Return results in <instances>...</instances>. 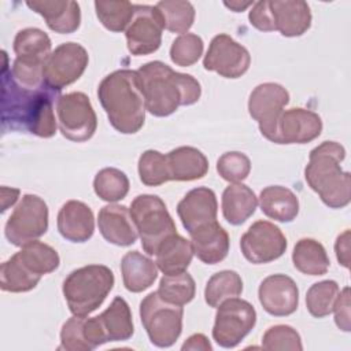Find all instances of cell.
I'll return each instance as SVG.
<instances>
[{
    "instance_id": "cell-1",
    "label": "cell",
    "mask_w": 351,
    "mask_h": 351,
    "mask_svg": "<svg viewBox=\"0 0 351 351\" xmlns=\"http://www.w3.org/2000/svg\"><path fill=\"white\" fill-rule=\"evenodd\" d=\"M1 69V128L3 130L27 132L38 137L49 138L56 133V119L53 104H56L60 90L49 88L47 84L38 88H27L18 84L10 74L7 53Z\"/></svg>"
},
{
    "instance_id": "cell-2",
    "label": "cell",
    "mask_w": 351,
    "mask_h": 351,
    "mask_svg": "<svg viewBox=\"0 0 351 351\" xmlns=\"http://www.w3.org/2000/svg\"><path fill=\"white\" fill-rule=\"evenodd\" d=\"M137 74L145 108L155 117H169L180 106H192L200 99L202 88L195 77L174 71L160 60L143 64Z\"/></svg>"
},
{
    "instance_id": "cell-3",
    "label": "cell",
    "mask_w": 351,
    "mask_h": 351,
    "mask_svg": "<svg viewBox=\"0 0 351 351\" xmlns=\"http://www.w3.org/2000/svg\"><path fill=\"white\" fill-rule=\"evenodd\" d=\"M97 97L115 130L133 134L143 128L147 108L137 70L122 69L106 75Z\"/></svg>"
},
{
    "instance_id": "cell-4",
    "label": "cell",
    "mask_w": 351,
    "mask_h": 351,
    "mask_svg": "<svg viewBox=\"0 0 351 351\" xmlns=\"http://www.w3.org/2000/svg\"><path fill=\"white\" fill-rule=\"evenodd\" d=\"M346 158V149L336 141H324L313 148L304 169L308 186L330 208H343L351 197V176L343 171L340 163Z\"/></svg>"
},
{
    "instance_id": "cell-5",
    "label": "cell",
    "mask_w": 351,
    "mask_h": 351,
    "mask_svg": "<svg viewBox=\"0 0 351 351\" xmlns=\"http://www.w3.org/2000/svg\"><path fill=\"white\" fill-rule=\"evenodd\" d=\"M114 274L104 265H88L73 270L63 281V296L73 315L93 313L114 287Z\"/></svg>"
},
{
    "instance_id": "cell-6",
    "label": "cell",
    "mask_w": 351,
    "mask_h": 351,
    "mask_svg": "<svg viewBox=\"0 0 351 351\" xmlns=\"http://www.w3.org/2000/svg\"><path fill=\"white\" fill-rule=\"evenodd\" d=\"M51 38L37 27H26L16 33L14 38V52L16 55L10 74L27 88L43 86V70L51 55Z\"/></svg>"
},
{
    "instance_id": "cell-7",
    "label": "cell",
    "mask_w": 351,
    "mask_h": 351,
    "mask_svg": "<svg viewBox=\"0 0 351 351\" xmlns=\"http://www.w3.org/2000/svg\"><path fill=\"white\" fill-rule=\"evenodd\" d=\"M129 210L143 250L148 255H155L159 244L177 233L176 223L165 202L156 195H138L132 202Z\"/></svg>"
},
{
    "instance_id": "cell-8",
    "label": "cell",
    "mask_w": 351,
    "mask_h": 351,
    "mask_svg": "<svg viewBox=\"0 0 351 351\" xmlns=\"http://www.w3.org/2000/svg\"><path fill=\"white\" fill-rule=\"evenodd\" d=\"M182 306L163 300L158 292L148 293L140 303L141 324L149 341L160 348H167L178 340L182 332Z\"/></svg>"
},
{
    "instance_id": "cell-9",
    "label": "cell",
    "mask_w": 351,
    "mask_h": 351,
    "mask_svg": "<svg viewBox=\"0 0 351 351\" xmlns=\"http://www.w3.org/2000/svg\"><path fill=\"white\" fill-rule=\"evenodd\" d=\"M48 229V206L37 195H23L4 226L5 239L16 247L38 240Z\"/></svg>"
},
{
    "instance_id": "cell-10",
    "label": "cell",
    "mask_w": 351,
    "mask_h": 351,
    "mask_svg": "<svg viewBox=\"0 0 351 351\" xmlns=\"http://www.w3.org/2000/svg\"><path fill=\"white\" fill-rule=\"evenodd\" d=\"M217 308L213 339L219 347L233 348L254 329L256 311L250 302L237 296L223 300Z\"/></svg>"
},
{
    "instance_id": "cell-11",
    "label": "cell",
    "mask_w": 351,
    "mask_h": 351,
    "mask_svg": "<svg viewBox=\"0 0 351 351\" xmlns=\"http://www.w3.org/2000/svg\"><path fill=\"white\" fill-rule=\"evenodd\" d=\"M56 115L59 130L67 140L82 143L96 132V112L89 97L82 92L60 95L56 101Z\"/></svg>"
},
{
    "instance_id": "cell-12",
    "label": "cell",
    "mask_w": 351,
    "mask_h": 351,
    "mask_svg": "<svg viewBox=\"0 0 351 351\" xmlns=\"http://www.w3.org/2000/svg\"><path fill=\"white\" fill-rule=\"evenodd\" d=\"M288 103V90L276 82L261 84L250 93L248 112L258 122L262 136L271 143H274L277 123Z\"/></svg>"
},
{
    "instance_id": "cell-13",
    "label": "cell",
    "mask_w": 351,
    "mask_h": 351,
    "mask_svg": "<svg viewBox=\"0 0 351 351\" xmlns=\"http://www.w3.org/2000/svg\"><path fill=\"white\" fill-rule=\"evenodd\" d=\"M88 62V52L81 44L63 43L51 52L44 64V82L52 89L62 90L84 74Z\"/></svg>"
},
{
    "instance_id": "cell-14",
    "label": "cell",
    "mask_w": 351,
    "mask_h": 351,
    "mask_svg": "<svg viewBox=\"0 0 351 351\" xmlns=\"http://www.w3.org/2000/svg\"><path fill=\"white\" fill-rule=\"evenodd\" d=\"M244 258L255 265L269 263L284 255L287 239L281 229L269 221H256L240 239Z\"/></svg>"
},
{
    "instance_id": "cell-15",
    "label": "cell",
    "mask_w": 351,
    "mask_h": 351,
    "mask_svg": "<svg viewBox=\"0 0 351 351\" xmlns=\"http://www.w3.org/2000/svg\"><path fill=\"white\" fill-rule=\"evenodd\" d=\"M163 29L162 16L155 5L136 4L134 15L125 30L129 52L134 56H141L158 51Z\"/></svg>"
},
{
    "instance_id": "cell-16",
    "label": "cell",
    "mask_w": 351,
    "mask_h": 351,
    "mask_svg": "<svg viewBox=\"0 0 351 351\" xmlns=\"http://www.w3.org/2000/svg\"><path fill=\"white\" fill-rule=\"evenodd\" d=\"M251 56L245 47L228 34H217L203 59V67L225 78H239L248 70Z\"/></svg>"
},
{
    "instance_id": "cell-17",
    "label": "cell",
    "mask_w": 351,
    "mask_h": 351,
    "mask_svg": "<svg viewBox=\"0 0 351 351\" xmlns=\"http://www.w3.org/2000/svg\"><path fill=\"white\" fill-rule=\"evenodd\" d=\"M258 298L263 310L274 317L291 315L299 306L298 285L285 274L266 277L259 285Z\"/></svg>"
},
{
    "instance_id": "cell-18",
    "label": "cell",
    "mask_w": 351,
    "mask_h": 351,
    "mask_svg": "<svg viewBox=\"0 0 351 351\" xmlns=\"http://www.w3.org/2000/svg\"><path fill=\"white\" fill-rule=\"evenodd\" d=\"M322 132L321 117L306 108H291L282 112L277 123L276 144H306Z\"/></svg>"
},
{
    "instance_id": "cell-19",
    "label": "cell",
    "mask_w": 351,
    "mask_h": 351,
    "mask_svg": "<svg viewBox=\"0 0 351 351\" xmlns=\"http://www.w3.org/2000/svg\"><path fill=\"white\" fill-rule=\"evenodd\" d=\"M217 213V196L206 186L191 189L177 204V214L189 234L203 225L215 222Z\"/></svg>"
},
{
    "instance_id": "cell-20",
    "label": "cell",
    "mask_w": 351,
    "mask_h": 351,
    "mask_svg": "<svg viewBox=\"0 0 351 351\" xmlns=\"http://www.w3.org/2000/svg\"><path fill=\"white\" fill-rule=\"evenodd\" d=\"M97 226L101 236L118 247L132 245L138 237L130 210L126 206L107 204L101 207L97 215Z\"/></svg>"
},
{
    "instance_id": "cell-21",
    "label": "cell",
    "mask_w": 351,
    "mask_h": 351,
    "mask_svg": "<svg viewBox=\"0 0 351 351\" xmlns=\"http://www.w3.org/2000/svg\"><path fill=\"white\" fill-rule=\"evenodd\" d=\"M58 230L71 243H85L95 232V217L88 204L80 200L66 202L58 213Z\"/></svg>"
},
{
    "instance_id": "cell-22",
    "label": "cell",
    "mask_w": 351,
    "mask_h": 351,
    "mask_svg": "<svg viewBox=\"0 0 351 351\" xmlns=\"http://www.w3.org/2000/svg\"><path fill=\"white\" fill-rule=\"evenodd\" d=\"M93 318L101 344L108 341H125L134 333L130 307L121 296L114 298L111 304L100 315Z\"/></svg>"
},
{
    "instance_id": "cell-23",
    "label": "cell",
    "mask_w": 351,
    "mask_h": 351,
    "mask_svg": "<svg viewBox=\"0 0 351 351\" xmlns=\"http://www.w3.org/2000/svg\"><path fill=\"white\" fill-rule=\"evenodd\" d=\"M26 5L40 14L47 26L55 33L70 34L80 27L81 10L77 1L71 0H33Z\"/></svg>"
},
{
    "instance_id": "cell-24",
    "label": "cell",
    "mask_w": 351,
    "mask_h": 351,
    "mask_svg": "<svg viewBox=\"0 0 351 351\" xmlns=\"http://www.w3.org/2000/svg\"><path fill=\"white\" fill-rule=\"evenodd\" d=\"M276 30L284 37H299L311 26V12L302 0H273L269 1Z\"/></svg>"
},
{
    "instance_id": "cell-25",
    "label": "cell",
    "mask_w": 351,
    "mask_h": 351,
    "mask_svg": "<svg viewBox=\"0 0 351 351\" xmlns=\"http://www.w3.org/2000/svg\"><path fill=\"white\" fill-rule=\"evenodd\" d=\"M193 255L206 265L222 262L229 252V234L215 221L203 225L191 233Z\"/></svg>"
},
{
    "instance_id": "cell-26",
    "label": "cell",
    "mask_w": 351,
    "mask_h": 351,
    "mask_svg": "<svg viewBox=\"0 0 351 351\" xmlns=\"http://www.w3.org/2000/svg\"><path fill=\"white\" fill-rule=\"evenodd\" d=\"M170 181H195L208 171L206 155L195 147H178L167 155Z\"/></svg>"
},
{
    "instance_id": "cell-27",
    "label": "cell",
    "mask_w": 351,
    "mask_h": 351,
    "mask_svg": "<svg viewBox=\"0 0 351 351\" xmlns=\"http://www.w3.org/2000/svg\"><path fill=\"white\" fill-rule=\"evenodd\" d=\"M192 258L193 250L191 241L178 233L165 239L155 252V263L163 274L186 271Z\"/></svg>"
},
{
    "instance_id": "cell-28",
    "label": "cell",
    "mask_w": 351,
    "mask_h": 351,
    "mask_svg": "<svg viewBox=\"0 0 351 351\" xmlns=\"http://www.w3.org/2000/svg\"><path fill=\"white\" fill-rule=\"evenodd\" d=\"M158 270L156 263L138 251L126 252L121 261L123 285L133 293L149 288L158 277Z\"/></svg>"
},
{
    "instance_id": "cell-29",
    "label": "cell",
    "mask_w": 351,
    "mask_h": 351,
    "mask_svg": "<svg viewBox=\"0 0 351 351\" xmlns=\"http://www.w3.org/2000/svg\"><path fill=\"white\" fill-rule=\"evenodd\" d=\"M259 206L266 217L278 222H292L299 213L298 196L281 185H270L262 189Z\"/></svg>"
},
{
    "instance_id": "cell-30",
    "label": "cell",
    "mask_w": 351,
    "mask_h": 351,
    "mask_svg": "<svg viewBox=\"0 0 351 351\" xmlns=\"http://www.w3.org/2000/svg\"><path fill=\"white\" fill-rule=\"evenodd\" d=\"M258 197L254 191L241 184H230L222 193V214L230 225L244 223L256 210Z\"/></svg>"
},
{
    "instance_id": "cell-31",
    "label": "cell",
    "mask_w": 351,
    "mask_h": 351,
    "mask_svg": "<svg viewBox=\"0 0 351 351\" xmlns=\"http://www.w3.org/2000/svg\"><path fill=\"white\" fill-rule=\"evenodd\" d=\"M293 266L307 276H322L328 271L330 261L324 245L314 239H300L292 252Z\"/></svg>"
},
{
    "instance_id": "cell-32",
    "label": "cell",
    "mask_w": 351,
    "mask_h": 351,
    "mask_svg": "<svg viewBox=\"0 0 351 351\" xmlns=\"http://www.w3.org/2000/svg\"><path fill=\"white\" fill-rule=\"evenodd\" d=\"M16 256L30 271L40 277L55 271L60 263L56 250L38 240L23 245L22 250L16 252Z\"/></svg>"
},
{
    "instance_id": "cell-33",
    "label": "cell",
    "mask_w": 351,
    "mask_h": 351,
    "mask_svg": "<svg viewBox=\"0 0 351 351\" xmlns=\"http://www.w3.org/2000/svg\"><path fill=\"white\" fill-rule=\"evenodd\" d=\"M41 277L30 271L14 254L10 259L1 263L0 267V288L5 292H27L37 287Z\"/></svg>"
},
{
    "instance_id": "cell-34",
    "label": "cell",
    "mask_w": 351,
    "mask_h": 351,
    "mask_svg": "<svg viewBox=\"0 0 351 351\" xmlns=\"http://www.w3.org/2000/svg\"><path fill=\"white\" fill-rule=\"evenodd\" d=\"M243 292V280L234 270H222L213 274L204 288V299L210 307L217 308L223 300L236 298Z\"/></svg>"
},
{
    "instance_id": "cell-35",
    "label": "cell",
    "mask_w": 351,
    "mask_h": 351,
    "mask_svg": "<svg viewBox=\"0 0 351 351\" xmlns=\"http://www.w3.org/2000/svg\"><path fill=\"white\" fill-rule=\"evenodd\" d=\"M165 29L171 33L185 34L193 25L195 8L189 1L180 0H163L156 3Z\"/></svg>"
},
{
    "instance_id": "cell-36",
    "label": "cell",
    "mask_w": 351,
    "mask_h": 351,
    "mask_svg": "<svg viewBox=\"0 0 351 351\" xmlns=\"http://www.w3.org/2000/svg\"><path fill=\"white\" fill-rule=\"evenodd\" d=\"M129 186L130 184L128 176L115 167L101 169L93 180L95 193L101 200L108 203H115L125 199L129 192Z\"/></svg>"
},
{
    "instance_id": "cell-37",
    "label": "cell",
    "mask_w": 351,
    "mask_h": 351,
    "mask_svg": "<svg viewBox=\"0 0 351 351\" xmlns=\"http://www.w3.org/2000/svg\"><path fill=\"white\" fill-rule=\"evenodd\" d=\"M156 292L163 300L184 306L195 298L196 285L192 276L186 271L178 274H165L159 281V288Z\"/></svg>"
},
{
    "instance_id": "cell-38",
    "label": "cell",
    "mask_w": 351,
    "mask_h": 351,
    "mask_svg": "<svg viewBox=\"0 0 351 351\" xmlns=\"http://www.w3.org/2000/svg\"><path fill=\"white\" fill-rule=\"evenodd\" d=\"M136 4L130 1H95L96 16L110 32L119 33L126 30L134 15Z\"/></svg>"
},
{
    "instance_id": "cell-39",
    "label": "cell",
    "mask_w": 351,
    "mask_h": 351,
    "mask_svg": "<svg viewBox=\"0 0 351 351\" xmlns=\"http://www.w3.org/2000/svg\"><path fill=\"white\" fill-rule=\"evenodd\" d=\"M339 284L333 280H324L313 284L306 293V307L315 318H324L333 311L339 296Z\"/></svg>"
},
{
    "instance_id": "cell-40",
    "label": "cell",
    "mask_w": 351,
    "mask_h": 351,
    "mask_svg": "<svg viewBox=\"0 0 351 351\" xmlns=\"http://www.w3.org/2000/svg\"><path fill=\"white\" fill-rule=\"evenodd\" d=\"M138 176L147 186H158L170 181L167 156L155 149L144 151L138 158Z\"/></svg>"
},
{
    "instance_id": "cell-41",
    "label": "cell",
    "mask_w": 351,
    "mask_h": 351,
    "mask_svg": "<svg viewBox=\"0 0 351 351\" xmlns=\"http://www.w3.org/2000/svg\"><path fill=\"white\" fill-rule=\"evenodd\" d=\"M203 40L193 33L178 36L170 47V59L174 64L189 67L195 64L203 55Z\"/></svg>"
},
{
    "instance_id": "cell-42",
    "label": "cell",
    "mask_w": 351,
    "mask_h": 351,
    "mask_svg": "<svg viewBox=\"0 0 351 351\" xmlns=\"http://www.w3.org/2000/svg\"><path fill=\"white\" fill-rule=\"evenodd\" d=\"M217 171L230 184L241 182L251 171V160L245 154L239 151L225 152L217 160Z\"/></svg>"
},
{
    "instance_id": "cell-43",
    "label": "cell",
    "mask_w": 351,
    "mask_h": 351,
    "mask_svg": "<svg viewBox=\"0 0 351 351\" xmlns=\"http://www.w3.org/2000/svg\"><path fill=\"white\" fill-rule=\"evenodd\" d=\"M262 347L269 351L276 350H289V351H300L303 350L300 335L289 325H274L270 326L263 337Z\"/></svg>"
},
{
    "instance_id": "cell-44",
    "label": "cell",
    "mask_w": 351,
    "mask_h": 351,
    "mask_svg": "<svg viewBox=\"0 0 351 351\" xmlns=\"http://www.w3.org/2000/svg\"><path fill=\"white\" fill-rule=\"evenodd\" d=\"M85 317L73 315L60 330V350L66 351H90V346L85 335Z\"/></svg>"
},
{
    "instance_id": "cell-45",
    "label": "cell",
    "mask_w": 351,
    "mask_h": 351,
    "mask_svg": "<svg viewBox=\"0 0 351 351\" xmlns=\"http://www.w3.org/2000/svg\"><path fill=\"white\" fill-rule=\"evenodd\" d=\"M250 23L261 30V32H274V22H273V15L270 11L269 0H262L256 1L252 4V8L250 10L248 14Z\"/></svg>"
},
{
    "instance_id": "cell-46",
    "label": "cell",
    "mask_w": 351,
    "mask_h": 351,
    "mask_svg": "<svg viewBox=\"0 0 351 351\" xmlns=\"http://www.w3.org/2000/svg\"><path fill=\"white\" fill-rule=\"evenodd\" d=\"M332 313H335V322L337 328L344 332H350L351 324H350V288L348 287H346L341 292H339V296L336 299Z\"/></svg>"
},
{
    "instance_id": "cell-47",
    "label": "cell",
    "mask_w": 351,
    "mask_h": 351,
    "mask_svg": "<svg viewBox=\"0 0 351 351\" xmlns=\"http://www.w3.org/2000/svg\"><path fill=\"white\" fill-rule=\"evenodd\" d=\"M336 258L341 266L348 269L350 266V230H344L341 234L337 236L335 243Z\"/></svg>"
},
{
    "instance_id": "cell-48",
    "label": "cell",
    "mask_w": 351,
    "mask_h": 351,
    "mask_svg": "<svg viewBox=\"0 0 351 351\" xmlns=\"http://www.w3.org/2000/svg\"><path fill=\"white\" fill-rule=\"evenodd\" d=\"M181 350H203V351H211L213 347L208 341V339L203 333H195L186 339V341L182 344Z\"/></svg>"
},
{
    "instance_id": "cell-49",
    "label": "cell",
    "mask_w": 351,
    "mask_h": 351,
    "mask_svg": "<svg viewBox=\"0 0 351 351\" xmlns=\"http://www.w3.org/2000/svg\"><path fill=\"white\" fill-rule=\"evenodd\" d=\"M19 197V189L1 186V213H4L10 206H12Z\"/></svg>"
},
{
    "instance_id": "cell-50",
    "label": "cell",
    "mask_w": 351,
    "mask_h": 351,
    "mask_svg": "<svg viewBox=\"0 0 351 351\" xmlns=\"http://www.w3.org/2000/svg\"><path fill=\"white\" fill-rule=\"evenodd\" d=\"M254 1H239V0H233V1H225L223 5L228 7L229 10H232L233 12H243L245 8H248L250 5H252Z\"/></svg>"
}]
</instances>
